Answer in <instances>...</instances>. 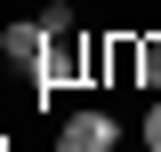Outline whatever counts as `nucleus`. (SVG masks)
<instances>
[{
	"label": "nucleus",
	"mask_w": 161,
	"mask_h": 152,
	"mask_svg": "<svg viewBox=\"0 0 161 152\" xmlns=\"http://www.w3.org/2000/svg\"><path fill=\"white\" fill-rule=\"evenodd\" d=\"M113 144H121V120L113 112H73L57 128V152H113Z\"/></svg>",
	"instance_id": "nucleus-1"
},
{
	"label": "nucleus",
	"mask_w": 161,
	"mask_h": 152,
	"mask_svg": "<svg viewBox=\"0 0 161 152\" xmlns=\"http://www.w3.org/2000/svg\"><path fill=\"white\" fill-rule=\"evenodd\" d=\"M0 56L40 72V56H48V24H8V32H0Z\"/></svg>",
	"instance_id": "nucleus-2"
},
{
	"label": "nucleus",
	"mask_w": 161,
	"mask_h": 152,
	"mask_svg": "<svg viewBox=\"0 0 161 152\" xmlns=\"http://www.w3.org/2000/svg\"><path fill=\"white\" fill-rule=\"evenodd\" d=\"M137 80H145V88H161V32L137 40Z\"/></svg>",
	"instance_id": "nucleus-3"
},
{
	"label": "nucleus",
	"mask_w": 161,
	"mask_h": 152,
	"mask_svg": "<svg viewBox=\"0 0 161 152\" xmlns=\"http://www.w3.org/2000/svg\"><path fill=\"white\" fill-rule=\"evenodd\" d=\"M145 152H161V104L145 112Z\"/></svg>",
	"instance_id": "nucleus-4"
}]
</instances>
